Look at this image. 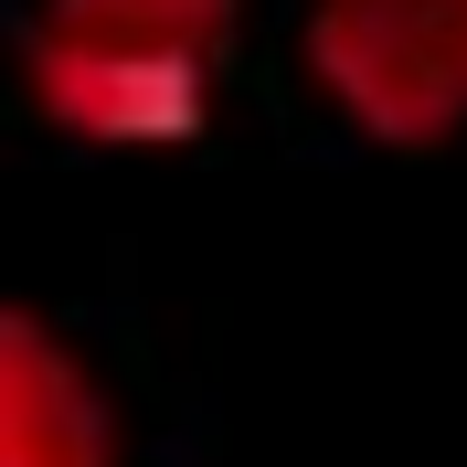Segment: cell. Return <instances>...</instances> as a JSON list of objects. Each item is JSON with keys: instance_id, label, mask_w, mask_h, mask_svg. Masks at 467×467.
I'll list each match as a JSON object with an SVG mask.
<instances>
[{"instance_id": "cell-1", "label": "cell", "mask_w": 467, "mask_h": 467, "mask_svg": "<svg viewBox=\"0 0 467 467\" xmlns=\"http://www.w3.org/2000/svg\"><path fill=\"white\" fill-rule=\"evenodd\" d=\"M244 0H43L22 22V96L96 149H192L223 107Z\"/></svg>"}, {"instance_id": "cell-2", "label": "cell", "mask_w": 467, "mask_h": 467, "mask_svg": "<svg viewBox=\"0 0 467 467\" xmlns=\"http://www.w3.org/2000/svg\"><path fill=\"white\" fill-rule=\"evenodd\" d=\"M308 75L382 149L467 128V0H308Z\"/></svg>"}, {"instance_id": "cell-3", "label": "cell", "mask_w": 467, "mask_h": 467, "mask_svg": "<svg viewBox=\"0 0 467 467\" xmlns=\"http://www.w3.org/2000/svg\"><path fill=\"white\" fill-rule=\"evenodd\" d=\"M0 467H128L96 361L32 308H0Z\"/></svg>"}]
</instances>
